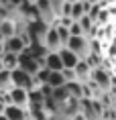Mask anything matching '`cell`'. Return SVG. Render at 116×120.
<instances>
[{
    "label": "cell",
    "instance_id": "1",
    "mask_svg": "<svg viewBox=\"0 0 116 120\" xmlns=\"http://www.w3.org/2000/svg\"><path fill=\"white\" fill-rule=\"evenodd\" d=\"M94 51L104 57V63L116 77V2L104 6L102 16L96 22Z\"/></svg>",
    "mask_w": 116,
    "mask_h": 120
},
{
    "label": "cell",
    "instance_id": "2",
    "mask_svg": "<svg viewBox=\"0 0 116 120\" xmlns=\"http://www.w3.org/2000/svg\"><path fill=\"white\" fill-rule=\"evenodd\" d=\"M67 49L73 51L82 61H86L92 55V51H94V41L90 37H86V35H82V37H71L69 43H67Z\"/></svg>",
    "mask_w": 116,
    "mask_h": 120
},
{
    "label": "cell",
    "instance_id": "3",
    "mask_svg": "<svg viewBox=\"0 0 116 120\" xmlns=\"http://www.w3.org/2000/svg\"><path fill=\"white\" fill-rule=\"evenodd\" d=\"M43 47H45L49 53H61V49H65L63 43H61V37H59V31H57V25L51 26L45 35V41H43Z\"/></svg>",
    "mask_w": 116,
    "mask_h": 120
},
{
    "label": "cell",
    "instance_id": "4",
    "mask_svg": "<svg viewBox=\"0 0 116 120\" xmlns=\"http://www.w3.org/2000/svg\"><path fill=\"white\" fill-rule=\"evenodd\" d=\"M19 69H22L25 73H29V75H37L39 69H41V65H39V61L31 55V53L25 51V53L19 57Z\"/></svg>",
    "mask_w": 116,
    "mask_h": 120
},
{
    "label": "cell",
    "instance_id": "5",
    "mask_svg": "<svg viewBox=\"0 0 116 120\" xmlns=\"http://www.w3.org/2000/svg\"><path fill=\"white\" fill-rule=\"evenodd\" d=\"M10 98H12V106H19V108H22V110L31 108V94H29L26 90L14 88L12 92H10Z\"/></svg>",
    "mask_w": 116,
    "mask_h": 120
},
{
    "label": "cell",
    "instance_id": "6",
    "mask_svg": "<svg viewBox=\"0 0 116 120\" xmlns=\"http://www.w3.org/2000/svg\"><path fill=\"white\" fill-rule=\"evenodd\" d=\"M4 47H6V53H14V55H22L26 51V45H25V41H22L20 35H16L12 39H6L4 41Z\"/></svg>",
    "mask_w": 116,
    "mask_h": 120
},
{
    "label": "cell",
    "instance_id": "7",
    "mask_svg": "<svg viewBox=\"0 0 116 120\" xmlns=\"http://www.w3.org/2000/svg\"><path fill=\"white\" fill-rule=\"evenodd\" d=\"M59 55H61V61H63V67H65V69H75L77 65H79V61H82V59H79L73 51H69L67 47H65V49H61V53H59Z\"/></svg>",
    "mask_w": 116,
    "mask_h": 120
},
{
    "label": "cell",
    "instance_id": "8",
    "mask_svg": "<svg viewBox=\"0 0 116 120\" xmlns=\"http://www.w3.org/2000/svg\"><path fill=\"white\" fill-rule=\"evenodd\" d=\"M75 77H77V83H90L92 82V67L86 61H79V65L75 67Z\"/></svg>",
    "mask_w": 116,
    "mask_h": 120
},
{
    "label": "cell",
    "instance_id": "9",
    "mask_svg": "<svg viewBox=\"0 0 116 120\" xmlns=\"http://www.w3.org/2000/svg\"><path fill=\"white\" fill-rule=\"evenodd\" d=\"M16 26H19L16 20H10V19L0 20V33H2V37H4V39L16 37V35H19V33H16Z\"/></svg>",
    "mask_w": 116,
    "mask_h": 120
},
{
    "label": "cell",
    "instance_id": "10",
    "mask_svg": "<svg viewBox=\"0 0 116 120\" xmlns=\"http://www.w3.org/2000/svg\"><path fill=\"white\" fill-rule=\"evenodd\" d=\"M4 116L8 120H31V114L26 110H22V108H19V106H6Z\"/></svg>",
    "mask_w": 116,
    "mask_h": 120
},
{
    "label": "cell",
    "instance_id": "11",
    "mask_svg": "<svg viewBox=\"0 0 116 120\" xmlns=\"http://www.w3.org/2000/svg\"><path fill=\"white\" fill-rule=\"evenodd\" d=\"M45 65H47V69H51V71H63L65 69L59 53H49L47 59H45Z\"/></svg>",
    "mask_w": 116,
    "mask_h": 120
},
{
    "label": "cell",
    "instance_id": "12",
    "mask_svg": "<svg viewBox=\"0 0 116 120\" xmlns=\"http://www.w3.org/2000/svg\"><path fill=\"white\" fill-rule=\"evenodd\" d=\"M19 57H20V55L6 53V55L2 57V65H4V69H8V71H16V69H19Z\"/></svg>",
    "mask_w": 116,
    "mask_h": 120
},
{
    "label": "cell",
    "instance_id": "13",
    "mask_svg": "<svg viewBox=\"0 0 116 120\" xmlns=\"http://www.w3.org/2000/svg\"><path fill=\"white\" fill-rule=\"evenodd\" d=\"M84 16H86V6H84V2H75V4H73V8H71V19H73V22H79Z\"/></svg>",
    "mask_w": 116,
    "mask_h": 120
},
{
    "label": "cell",
    "instance_id": "14",
    "mask_svg": "<svg viewBox=\"0 0 116 120\" xmlns=\"http://www.w3.org/2000/svg\"><path fill=\"white\" fill-rule=\"evenodd\" d=\"M69 33H71V37H82V35H86L79 22H73V25L69 26Z\"/></svg>",
    "mask_w": 116,
    "mask_h": 120
},
{
    "label": "cell",
    "instance_id": "15",
    "mask_svg": "<svg viewBox=\"0 0 116 120\" xmlns=\"http://www.w3.org/2000/svg\"><path fill=\"white\" fill-rule=\"evenodd\" d=\"M65 2H67V0H51V4H53V8H55V14H57V19H59V14H61V8H63Z\"/></svg>",
    "mask_w": 116,
    "mask_h": 120
},
{
    "label": "cell",
    "instance_id": "16",
    "mask_svg": "<svg viewBox=\"0 0 116 120\" xmlns=\"http://www.w3.org/2000/svg\"><path fill=\"white\" fill-rule=\"evenodd\" d=\"M49 120H73V118H69V116H65V114H61V112H57V114H53Z\"/></svg>",
    "mask_w": 116,
    "mask_h": 120
},
{
    "label": "cell",
    "instance_id": "17",
    "mask_svg": "<svg viewBox=\"0 0 116 120\" xmlns=\"http://www.w3.org/2000/svg\"><path fill=\"white\" fill-rule=\"evenodd\" d=\"M8 2H10V4H12V6H19V8H20V4H22V2H25V0H8Z\"/></svg>",
    "mask_w": 116,
    "mask_h": 120
},
{
    "label": "cell",
    "instance_id": "18",
    "mask_svg": "<svg viewBox=\"0 0 116 120\" xmlns=\"http://www.w3.org/2000/svg\"><path fill=\"white\" fill-rule=\"evenodd\" d=\"M4 112H6V104H4V102L0 100V116H2Z\"/></svg>",
    "mask_w": 116,
    "mask_h": 120
},
{
    "label": "cell",
    "instance_id": "19",
    "mask_svg": "<svg viewBox=\"0 0 116 120\" xmlns=\"http://www.w3.org/2000/svg\"><path fill=\"white\" fill-rule=\"evenodd\" d=\"M0 120H8V118H6V116H4V114H2V116H0Z\"/></svg>",
    "mask_w": 116,
    "mask_h": 120
},
{
    "label": "cell",
    "instance_id": "20",
    "mask_svg": "<svg viewBox=\"0 0 116 120\" xmlns=\"http://www.w3.org/2000/svg\"><path fill=\"white\" fill-rule=\"evenodd\" d=\"M31 2H37V0H31Z\"/></svg>",
    "mask_w": 116,
    "mask_h": 120
},
{
    "label": "cell",
    "instance_id": "21",
    "mask_svg": "<svg viewBox=\"0 0 116 120\" xmlns=\"http://www.w3.org/2000/svg\"><path fill=\"white\" fill-rule=\"evenodd\" d=\"M31 120H35V118H31Z\"/></svg>",
    "mask_w": 116,
    "mask_h": 120
}]
</instances>
